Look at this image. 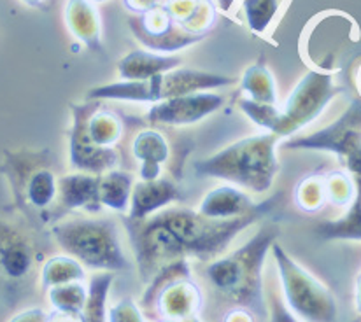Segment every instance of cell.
Listing matches in <instances>:
<instances>
[{"label":"cell","mask_w":361,"mask_h":322,"mask_svg":"<svg viewBox=\"0 0 361 322\" xmlns=\"http://www.w3.org/2000/svg\"><path fill=\"white\" fill-rule=\"evenodd\" d=\"M265 214L212 219L198 211L174 207L146 219H125L142 280L149 282L169 263L178 259H214L233 238Z\"/></svg>","instance_id":"6da1fadb"},{"label":"cell","mask_w":361,"mask_h":322,"mask_svg":"<svg viewBox=\"0 0 361 322\" xmlns=\"http://www.w3.org/2000/svg\"><path fill=\"white\" fill-rule=\"evenodd\" d=\"M276 237L277 230L274 226L262 228L240 249L211 261L204 271L212 289L237 306L247 309L255 319L256 316H259V319H267L269 316L263 296L262 268Z\"/></svg>","instance_id":"7a4b0ae2"},{"label":"cell","mask_w":361,"mask_h":322,"mask_svg":"<svg viewBox=\"0 0 361 322\" xmlns=\"http://www.w3.org/2000/svg\"><path fill=\"white\" fill-rule=\"evenodd\" d=\"M335 74L337 70L310 68L283 106H265L242 99L239 107L256 126L265 132L274 133L279 139L293 137L316 121L328 104L342 92L341 86L335 85Z\"/></svg>","instance_id":"3957f363"},{"label":"cell","mask_w":361,"mask_h":322,"mask_svg":"<svg viewBox=\"0 0 361 322\" xmlns=\"http://www.w3.org/2000/svg\"><path fill=\"white\" fill-rule=\"evenodd\" d=\"M277 142L279 137L270 132L245 137L214 156L195 163V172L200 177L228 180L251 193H265L279 172Z\"/></svg>","instance_id":"277c9868"},{"label":"cell","mask_w":361,"mask_h":322,"mask_svg":"<svg viewBox=\"0 0 361 322\" xmlns=\"http://www.w3.org/2000/svg\"><path fill=\"white\" fill-rule=\"evenodd\" d=\"M51 233L60 247L82 266L99 271H128L132 268L123 249L118 224L113 219L78 217L55 224Z\"/></svg>","instance_id":"5b68a950"},{"label":"cell","mask_w":361,"mask_h":322,"mask_svg":"<svg viewBox=\"0 0 361 322\" xmlns=\"http://www.w3.org/2000/svg\"><path fill=\"white\" fill-rule=\"evenodd\" d=\"M233 79L226 75L211 74L193 68H172L154 74L142 81H120L104 85L88 92V100H123V102L158 104L172 97L186 95L193 92L221 88L232 85Z\"/></svg>","instance_id":"8992f818"},{"label":"cell","mask_w":361,"mask_h":322,"mask_svg":"<svg viewBox=\"0 0 361 322\" xmlns=\"http://www.w3.org/2000/svg\"><path fill=\"white\" fill-rule=\"evenodd\" d=\"M142 296L147 312L164 321H198L204 306L200 287L190 275L188 259L164 266Z\"/></svg>","instance_id":"52a82bcc"},{"label":"cell","mask_w":361,"mask_h":322,"mask_svg":"<svg viewBox=\"0 0 361 322\" xmlns=\"http://www.w3.org/2000/svg\"><path fill=\"white\" fill-rule=\"evenodd\" d=\"M277 273L281 278L284 302L300 321L330 322L337 319V299L330 289L317 280L310 271L290 258L279 244H272Z\"/></svg>","instance_id":"ba28073f"},{"label":"cell","mask_w":361,"mask_h":322,"mask_svg":"<svg viewBox=\"0 0 361 322\" xmlns=\"http://www.w3.org/2000/svg\"><path fill=\"white\" fill-rule=\"evenodd\" d=\"M286 147L334 153L355 177L356 186H361V99L353 100L344 114L326 128L310 135H293L286 142Z\"/></svg>","instance_id":"9c48e42d"},{"label":"cell","mask_w":361,"mask_h":322,"mask_svg":"<svg viewBox=\"0 0 361 322\" xmlns=\"http://www.w3.org/2000/svg\"><path fill=\"white\" fill-rule=\"evenodd\" d=\"M130 28L140 44L154 53H174L205 39L202 35L188 34L179 28L161 4L140 16L132 18Z\"/></svg>","instance_id":"30bf717a"},{"label":"cell","mask_w":361,"mask_h":322,"mask_svg":"<svg viewBox=\"0 0 361 322\" xmlns=\"http://www.w3.org/2000/svg\"><path fill=\"white\" fill-rule=\"evenodd\" d=\"M225 106V97L219 93L193 92L186 95L172 97L154 104L147 111V121L153 125L184 126L202 121Z\"/></svg>","instance_id":"8fae6325"},{"label":"cell","mask_w":361,"mask_h":322,"mask_svg":"<svg viewBox=\"0 0 361 322\" xmlns=\"http://www.w3.org/2000/svg\"><path fill=\"white\" fill-rule=\"evenodd\" d=\"M72 125L71 132V165L79 172H88L100 175L104 172L118 168L120 165V153L116 147H100L92 142L88 132H86L85 116L86 104H72Z\"/></svg>","instance_id":"7c38bea8"},{"label":"cell","mask_w":361,"mask_h":322,"mask_svg":"<svg viewBox=\"0 0 361 322\" xmlns=\"http://www.w3.org/2000/svg\"><path fill=\"white\" fill-rule=\"evenodd\" d=\"M274 202H263L256 204L244 191L237 190L235 186H219L211 190L200 202L198 212L202 216L212 217V219H233V217L247 214H267L272 211Z\"/></svg>","instance_id":"4fadbf2b"},{"label":"cell","mask_w":361,"mask_h":322,"mask_svg":"<svg viewBox=\"0 0 361 322\" xmlns=\"http://www.w3.org/2000/svg\"><path fill=\"white\" fill-rule=\"evenodd\" d=\"M65 27L74 39L92 51H104L102 16L92 0H67L63 9Z\"/></svg>","instance_id":"5bb4252c"},{"label":"cell","mask_w":361,"mask_h":322,"mask_svg":"<svg viewBox=\"0 0 361 322\" xmlns=\"http://www.w3.org/2000/svg\"><path fill=\"white\" fill-rule=\"evenodd\" d=\"M176 200H180V193L172 180L161 179V177L154 180H140L133 184L130 207L125 219H146Z\"/></svg>","instance_id":"9a60e30c"},{"label":"cell","mask_w":361,"mask_h":322,"mask_svg":"<svg viewBox=\"0 0 361 322\" xmlns=\"http://www.w3.org/2000/svg\"><path fill=\"white\" fill-rule=\"evenodd\" d=\"M132 154L140 163V180H154L160 177L161 165L171 158V144L160 130H142L132 140Z\"/></svg>","instance_id":"2e32d148"},{"label":"cell","mask_w":361,"mask_h":322,"mask_svg":"<svg viewBox=\"0 0 361 322\" xmlns=\"http://www.w3.org/2000/svg\"><path fill=\"white\" fill-rule=\"evenodd\" d=\"M56 200L67 211H79V209L92 212L100 211L102 205L99 200V175L78 172L60 177Z\"/></svg>","instance_id":"e0dca14e"},{"label":"cell","mask_w":361,"mask_h":322,"mask_svg":"<svg viewBox=\"0 0 361 322\" xmlns=\"http://www.w3.org/2000/svg\"><path fill=\"white\" fill-rule=\"evenodd\" d=\"M180 65V58L167 56L149 51V49H137L121 58L118 63V74L121 81H142V79L151 78L154 74L172 70Z\"/></svg>","instance_id":"ac0fdd59"},{"label":"cell","mask_w":361,"mask_h":322,"mask_svg":"<svg viewBox=\"0 0 361 322\" xmlns=\"http://www.w3.org/2000/svg\"><path fill=\"white\" fill-rule=\"evenodd\" d=\"M85 125L92 142L100 147H116L123 137L121 118L109 109H102L100 100L86 104Z\"/></svg>","instance_id":"d6986e66"},{"label":"cell","mask_w":361,"mask_h":322,"mask_svg":"<svg viewBox=\"0 0 361 322\" xmlns=\"http://www.w3.org/2000/svg\"><path fill=\"white\" fill-rule=\"evenodd\" d=\"M290 0H237L239 20L251 34L267 35L286 11Z\"/></svg>","instance_id":"ffe728a7"},{"label":"cell","mask_w":361,"mask_h":322,"mask_svg":"<svg viewBox=\"0 0 361 322\" xmlns=\"http://www.w3.org/2000/svg\"><path fill=\"white\" fill-rule=\"evenodd\" d=\"M34 261L32 247L7 226L0 224V266L9 277L21 278L28 273Z\"/></svg>","instance_id":"44dd1931"},{"label":"cell","mask_w":361,"mask_h":322,"mask_svg":"<svg viewBox=\"0 0 361 322\" xmlns=\"http://www.w3.org/2000/svg\"><path fill=\"white\" fill-rule=\"evenodd\" d=\"M133 190V177L128 172L113 168L99 175V200L102 207L126 214Z\"/></svg>","instance_id":"7402d4cb"},{"label":"cell","mask_w":361,"mask_h":322,"mask_svg":"<svg viewBox=\"0 0 361 322\" xmlns=\"http://www.w3.org/2000/svg\"><path fill=\"white\" fill-rule=\"evenodd\" d=\"M240 89L247 93V99L256 104H265V106L279 104L276 79L263 63H255L245 68L240 81Z\"/></svg>","instance_id":"603a6c76"},{"label":"cell","mask_w":361,"mask_h":322,"mask_svg":"<svg viewBox=\"0 0 361 322\" xmlns=\"http://www.w3.org/2000/svg\"><path fill=\"white\" fill-rule=\"evenodd\" d=\"M86 295H88V287L82 284V280L65 282V284L53 285L48 289L49 303L53 305L55 312L60 316H68L71 319L82 321Z\"/></svg>","instance_id":"cb8c5ba5"},{"label":"cell","mask_w":361,"mask_h":322,"mask_svg":"<svg viewBox=\"0 0 361 322\" xmlns=\"http://www.w3.org/2000/svg\"><path fill=\"white\" fill-rule=\"evenodd\" d=\"M323 240H361V186H358L355 202L349 205L344 217L324 221L316 228Z\"/></svg>","instance_id":"d4e9b609"},{"label":"cell","mask_w":361,"mask_h":322,"mask_svg":"<svg viewBox=\"0 0 361 322\" xmlns=\"http://www.w3.org/2000/svg\"><path fill=\"white\" fill-rule=\"evenodd\" d=\"M27 202L35 209H46L59 197V179L49 168H39L30 173L25 186Z\"/></svg>","instance_id":"484cf974"},{"label":"cell","mask_w":361,"mask_h":322,"mask_svg":"<svg viewBox=\"0 0 361 322\" xmlns=\"http://www.w3.org/2000/svg\"><path fill=\"white\" fill-rule=\"evenodd\" d=\"M114 282L113 271H100L90 278L88 295H86L85 312H82V321L90 322H102L107 319L106 303L107 295H109L111 284Z\"/></svg>","instance_id":"4316f807"},{"label":"cell","mask_w":361,"mask_h":322,"mask_svg":"<svg viewBox=\"0 0 361 322\" xmlns=\"http://www.w3.org/2000/svg\"><path fill=\"white\" fill-rule=\"evenodd\" d=\"M72 280H86V271L81 263L72 256H55L49 259L42 270V287H49Z\"/></svg>","instance_id":"83f0119b"},{"label":"cell","mask_w":361,"mask_h":322,"mask_svg":"<svg viewBox=\"0 0 361 322\" xmlns=\"http://www.w3.org/2000/svg\"><path fill=\"white\" fill-rule=\"evenodd\" d=\"M293 200L295 205H297L300 211L307 212V214L319 212L321 209L328 204L323 175L310 173V175L303 177L300 182L295 186Z\"/></svg>","instance_id":"f1b7e54d"},{"label":"cell","mask_w":361,"mask_h":322,"mask_svg":"<svg viewBox=\"0 0 361 322\" xmlns=\"http://www.w3.org/2000/svg\"><path fill=\"white\" fill-rule=\"evenodd\" d=\"M324 191H326V202L335 207H349L355 202L358 186L351 173L344 170H334L323 175Z\"/></svg>","instance_id":"f546056e"},{"label":"cell","mask_w":361,"mask_h":322,"mask_svg":"<svg viewBox=\"0 0 361 322\" xmlns=\"http://www.w3.org/2000/svg\"><path fill=\"white\" fill-rule=\"evenodd\" d=\"M107 316H109L107 317V321H111V322H130V321L142 322V321H146V317L142 316V312H140V309L135 305V302H133L132 298L121 299L118 305L111 306Z\"/></svg>","instance_id":"4dcf8cb0"},{"label":"cell","mask_w":361,"mask_h":322,"mask_svg":"<svg viewBox=\"0 0 361 322\" xmlns=\"http://www.w3.org/2000/svg\"><path fill=\"white\" fill-rule=\"evenodd\" d=\"M160 4L161 0H123L125 9L130 11V13H133L135 16H140V14L154 9V7H158Z\"/></svg>","instance_id":"1f68e13d"},{"label":"cell","mask_w":361,"mask_h":322,"mask_svg":"<svg viewBox=\"0 0 361 322\" xmlns=\"http://www.w3.org/2000/svg\"><path fill=\"white\" fill-rule=\"evenodd\" d=\"M13 321H49V317L42 310H28V312H23L18 317H14Z\"/></svg>","instance_id":"d6a6232c"},{"label":"cell","mask_w":361,"mask_h":322,"mask_svg":"<svg viewBox=\"0 0 361 322\" xmlns=\"http://www.w3.org/2000/svg\"><path fill=\"white\" fill-rule=\"evenodd\" d=\"M355 302H356V310L361 316V273L356 277V289H355Z\"/></svg>","instance_id":"836d02e7"},{"label":"cell","mask_w":361,"mask_h":322,"mask_svg":"<svg viewBox=\"0 0 361 322\" xmlns=\"http://www.w3.org/2000/svg\"><path fill=\"white\" fill-rule=\"evenodd\" d=\"M20 2L25 4V6H28V7H41V6H44L46 0H20Z\"/></svg>","instance_id":"e575fe53"},{"label":"cell","mask_w":361,"mask_h":322,"mask_svg":"<svg viewBox=\"0 0 361 322\" xmlns=\"http://www.w3.org/2000/svg\"><path fill=\"white\" fill-rule=\"evenodd\" d=\"M93 4H97V6H100V4H106V2H109V0H92Z\"/></svg>","instance_id":"d590c367"},{"label":"cell","mask_w":361,"mask_h":322,"mask_svg":"<svg viewBox=\"0 0 361 322\" xmlns=\"http://www.w3.org/2000/svg\"><path fill=\"white\" fill-rule=\"evenodd\" d=\"M360 88H361V70H360Z\"/></svg>","instance_id":"8d00e7d4"}]
</instances>
